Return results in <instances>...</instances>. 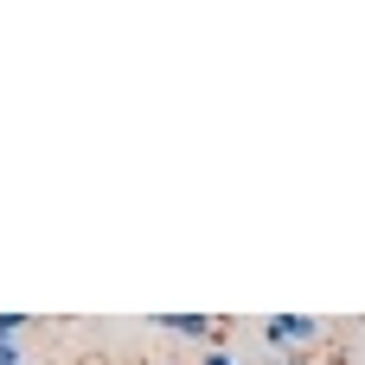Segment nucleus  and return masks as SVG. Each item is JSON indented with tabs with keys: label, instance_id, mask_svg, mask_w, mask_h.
<instances>
[{
	"label": "nucleus",
	"instance_id": "obj_2",
	"mask_svg": "<svg viewBox=\"0 0 365 365\" xmlns=\"http://www.w3.org/2000/svg\"><path fill=\"white\" fill-rule=\"evenodd\" d=\"M154 327H160V334H173V340H192L199 353H205V346H218V334H225V321H218V314H154Z\"/></svg>",
	"mask_w": 365,
	"mask_h": 365
},
{
	"label": "nucleus",
	"instance_id": "obj_5",
	"mask_svg": "<svg viewBox=\"0 0 365 365\" xmlns=\"http://www.w3.org/2000/svg\"><path fill=\"white\" fill-rule=\"evenodd\" d=\"M282 365H314V359L308 353H282Z\"/></svg>",
	"mask_w": 365,
	"mask_h": 365
},
{
	"label": "nucleus",
	"instance_id": "obj_4",
	"mask_svg": "<svg viewBox=\"0 0 365 365\" xmlns=\"http://www.w3.org/2000/svg\"><path fill=\"white\" fill-rule=\"evenodd\" d=\"M26 334V314H0V340H19Z\"/></svg>",
	"mask_w": 365,
	"mask_h": 365
},
{
	"label": "nucleus",
	"instance_id": "obj_6",
	"mask_svg": "<svg viewBox=\"0 0 365 365\" xmlns=\"http://www.w3.org/2000/svg\"><path fill=\"white\" fill-rule=\"evenodd\" d=\"M257 365H282V353H269V359H257Z\"/></svg>",
	"mask_w": 365,
	"mask_h": 365
},
{
	"label": "nucleus",
	"instance_id": "obj_1",
	"mask_svg": "<svg viewBox=\"0 0 365 365\" xmlns=\"http://www.w3.org/2000/svg\"><path fill=\"white\" fill-rule=\"evenodd\" d=\"M263 340H269V353H308V346L327 340V321H314V314H269Z\"/></svg>",
	"mask_w": 365,
	"mask_h": 365
},
{
	"label": "nucleus",
	"instance_id": "obj_3",
	"mask_svg": "<svg viewBox=\"0 0 365 365\" xmlns=\"http://www.w3.org/2000/svg\"><path fill=\"white\" fill-rule=\"evenodd\" d=\"M192 365H244V359H237L231 346H205V353H199V359H192Z\"/></svg>",
	"mask_w": 365,
	"mask_h": 365
}]
</instances>
